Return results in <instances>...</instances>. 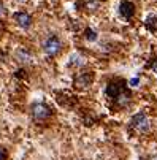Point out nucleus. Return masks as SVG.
I'll use <instances>...</instances> for the list:
<instances>
[{
    "label": "nucleus",
    "mask_w": 157,
    "mask_h": 160,
    "mask_svg": "<svg viewBox=\"0 0 157 160\" xmlns=\"http://www.w3.org/2000/svg\"><path fill=\"white\" fill-rule=\"evenodd\" d=\"M124 89H127L124 81H111V82L106 86V97H109V98L114 100Z\"/></svg>",
    "instance_id": "obj_5"
},
{
    "label": "nucleus",
    "mask_w": 157,
    "mask_h": 160,
    "mask_svg": "<svg viewBox=\"0 0 157 160\" xmlns=\"http://www.w3.org/2000/svg\"><path fill=\"white\" fill-rule=\"evenodd\" d=\"M7 157H8V152H7V149L0 146V160H7Z\"/></svg>",
    "instance_id": "obj_14"
},
{
    "label": "nucleus",
    "mask_w": 157,
    "mask_h": 160,
    "mask_svg": "<svg viewBox=\"0 0 157 160\" xmlns=\"http://www.w3.org/2000/svg\"><path fill=\"white\" fill-rule=\"evenodd\" d=\"M13 21L18 27H21L22 30H27L32 26V18L30 14H27L26 11H18L13 14Z\"/></svg>",
    "instance_id": "obj_4"
},
{
    "label": "nucleus",
    "mask_w": 157,
    "mask_h": 160,
    "mask_svg": "<svg viewBox=\"0 0 157 160\" xmlns=\"http://www.w3.org/2000/svg\"><path fill=\"white\" fill-rule=\"evenodd\" d=\"M30 114H32V119L37 121V122H43V121H48L51 118V108L44 103H33L32 105V109H30Z\"/></svg>",
    "instance_id": "obj_2"
},
{
    "label": "nucleus",
    "mask_w": 157,
    "mask_h": 160,
    "mask_svg": "<svg viewBox=\"0 0 157 160\" xmlns=\"http://www.w3.org/2000/svg\"><path fill=\"white\" fill-rule=\"evenodd\" d=\"M155 24H157V16H151L146 19V26L149 30H155Z\"/></svg>",
    "instance_id": "obj_12"
},
{
    "label": "nucleus",
    "mask_w": 157,
    "mask_h": 160,
    "mask_svg": "<svg viewBox=\"0 0 157 160\" xmlns=\"http://www.w3.org/2000/svg\"><path fill=\"white\" fill-rule=\"evenodd\" d=\"M119 14L125 21H130L133 16H135V5H133L130 0H122L121 5H119Z\"/></svg>",
    "instance_id": "obj_6"
},
{
    "label": "nucleus",
    "mask_w": 157,
    "mask_h": 160,
    "mask_svg": "<svg viewBox=\"0 0 157 160\" xmlns=\"http://www.w3.org/2000/svg\"><path fill=\"white\" fill-rule=\"evenodd\" d=\"M84 59L79 56V54H75V56H72V59H70V65L72 67H76V68H81L83 65H84Z\"/></svg>",
    "instance_id": "obj_11"
},
{
    "label": "nucleus",
    "mask_w": 157,
    "mask_h": 160,
    "mask_svg": "<svg viewBox=\"0 0 157 160\" xmlns=\"http://www.w3.org/2000/svg\"><path fill=\"white\" fill-rule=\"evenodd\" d=\"M92 82V73H89L86 70H81L78 72L76 78H75V84L79 86V87H87V86H91Z\"/></svg>",
    "instance_id": "obj_8"
},
{
    "label": "nucleus",
    "mask_w": 157,
    "mask_h": 160,
    "mask_svg": "<svg viewBox=\"0 0 157 160\" xmlns=\"http://www.w3.org/2000/svg\"><path fill=\"white\" fill-rule=\"evenodd\" d=\"M5 14H7V8L3 7V3H2V2H0V18H3Z\"/></svg>",
    "instance_id": "obj_15"
},
{
    "label": "nucleus",
    "mask_w": 157,
    "mask_h": 160,
    "mask_svg": "<svg viewBox=\"0 0 157 160\" xmlns=\"http://www.w3.org/2000/svg\"><path fill=\"white\" fill-rule=\"evenodd\" d=\"M151 68H152V72H154V73H157V60H154V62H152Z\"/></svg>",
    "instance_id": "obj_16"
},
{
    "label": "nucleus",
    "mask_w": 157,
    "mask_h": 160,
    "mask_svg": "<svg viewBox=\"0 0 157 160\" xmlns=\"http://www.w3.org/2000/svg\"><path fill=\"white\" fill-rule=\"evenodd\" d=\"M89 41H95L97 40V33L92 30V29H86V35H84Z\"/></svg>",
    "instance_id": "obj_13"
},
{
    "label": "nucleus",
    "mask_w": 157,
    "mask_h": 160,
    "mask_svg": "<svg viewBox=\"0 0 157 160\" xmlns=\"http://www.w3.org/2000/svg\"><path fill=\"white\" fill-rule=\"evenodd\" d=\"M114 102H116V105L119 106V108H125L127 105H130V102H132V95H130V92L127 89H124L122 92L114 98Z\"/></svg>",
    "instance_id": "obj_9"
},
{
    "label": "nucleus",
    "mask_w": 157,
    "mask_h": 160,
    "mask_svg": "<svg viewBox=\"0 0 157 160\" xmlns=\"http://www.w3.org/2000/svg\"><path fill=\"white\" fill-rule=\"evenodd\" d=\"M41 49L48 57H54V56H57L62 51V41H60V38L57 35H49V37H46L43 40Z\"/></svg>",
    "instance_id": "obj_1"
},
{
    "label": "nucleus",
    "mask_w": 157,
    "mask_h": 160,
    "mask_svg": "<svg viewBox=\"0 0 157 160\" xmlns=\"http://www.w3.org/2000/svg\"><path fill=\"white\" fill-rule=\"evenodd\" d=\"M130 125H132L133 130L138 132V133H146L149 130V127H151V122H149V118L146 116L144 112H138V114H135V116L132 118Z\"/></svg>",
    "instance_id": "obj_3"
},
{
    "label": "nucleus",
    "mask_w": 157,
    "mask_h": 160,
    "mask_svg": "<svg viewBox=\"0 0 157 160\" xmlns=\"http://www.w3.org/2000/svg\"><path fill=\"white\" fill-rule=\"evenodd\" d=\"M149 160H157V155H152V157H151Z\"/></svg>",
    "instance_id": "obj_17"
},
{
    "label": "nucleus",
    "mask_w": 157,
    "mask_h": 160,
    "mask_svg": "<svg viewBox=\"0 0 157 160\" xmlns=\"http://www.w3.org/2000/svg\"><path fill=\"white\" fill-rule=\"evenodd\" d=\"M99 7H100L99 0H84V8L87 11H95V10H99Z\"/></svg>",
    "instance_id": "obj_10"
},
{
    "label": "nucleus",
    "mask_w": 157,
    "mask_h": 160,
    "mask_svg": "<svg viewBox=\"0 0 157 160\" xmlns=\"http://www.w3.org/2000/svg\"><path fill=\"white\" fill-rule=\"evenodd\" d=\"M14 59H16V62H19L21 65H29V63H32V54H30V51H27V49H24V48H19V49H16V52H14Z\"/></svg>",
    "instance_id": "obj_7"
}]
</instances>
